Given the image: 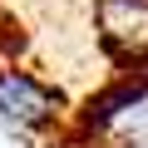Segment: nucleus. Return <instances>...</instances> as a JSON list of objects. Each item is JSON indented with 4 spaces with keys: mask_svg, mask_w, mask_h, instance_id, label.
Masks as SVG:
<instances>
[{
    "mask_svg": "<svg viewBox=\"0 0 148 148\" xmlns=\"http://www.w3.org/2000/svg\"><path fill=\"white\" fill-rule=\"evenodd\" d=\"M64 94L54 84H45L40 74L5 64L0 59V128L20 133V138H45L49 128L64 123Z\"/></svg>",
    "mask_w": 148,
    "mask_h": 148,
    "instance_id": "obj_1",
    "label": "nucleus"
},
{
    "mask_svg": "<svg viewBox=\"0 0 148 148\" xmlns=\"http://www.w3.org/2000/svg\"><path fill=\"white\" fill-rule=\"evenodd\" d=\"M94 35L119 74H148V0H94Z\"/></svg>",
    "mask_w": 148,
    "mask_h": 148,
    "instance_id": "obj_2",
    "label": "nucleus"
}]
</instances>
